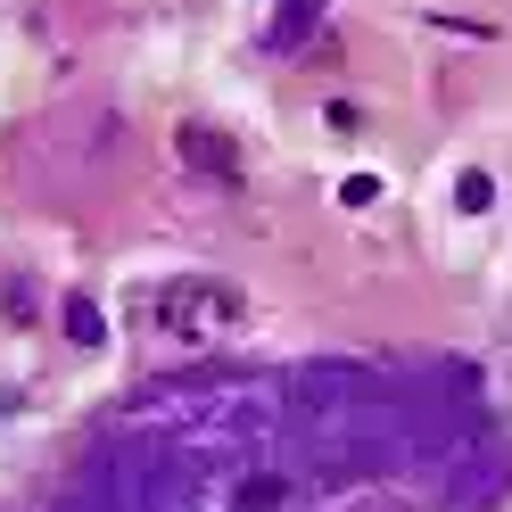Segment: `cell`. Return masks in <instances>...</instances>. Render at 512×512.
<instances>
[{"label": "cell", "instance_id": "7a4b0ae2", "mask_svg": "<svg viewBox=\"0 0 512 512\" xmlns=\"http://www.w3.org/2000/svg\"><path fill=\"white\" fill-rule=\"evenodd\" d=\"M331 0H273V25H265V50H298L314 34V17H323Z\"/></svg>", "mask_w": 512, "mask_h": 512}, {"label": "cell", "instance_id": "5b68a950", "mask_svg": "<svg viewBox=\"0 0 512 512\" xmlns=\"http://www.w3.org/2000/svg\"><path fill=\"white\" fill-rule=\"evenodd\" d=\"M455 199H463V215H488V207H496V174H479V166H471Z\"/></svg>", "mask_w": 512, "mask_h": 512}, {"label": "cell", "instance_id": "8992f818", "mask_svg": "<svg viewBox=\"0 0 512 512\" xmlns=\"http://www.w3.org/2000/svg\"><path fill=\"white\" fill-rule=\"evenodd\" d=\"M380 199V182L372 174H356V182H339V207H372Z\"/></svg>", "mask_w": 512, "mask_h": 512}, {"label": "cell", "instance_id": "6da1fadb", "mask_svg": "<svg viewBox=\"0 0 512 512\" xmlns=\"http://www.w3.org/2000/svg\"><path fill=\"white\" fill-rule=\"evenodd\" d=\"M141 314L157 331H174V339H223L240 323V290L232 281H207V273H182V281H157L141 298Z\"/></svg>", "mask_w": 512, "mask_h": 512}, {"label": "cell", "instance_id": "277c9868", "mask_svg": "<svg viewBox=\"0 0 512 512\" xmlns=\"http://www.w3.org/2000/svg\"><path fill=\"white\" fill-rule=\"evenodd\" d=\"M67 339L75 347H100L108 339V323H100V306H91V298H67Z\"/></svg>", "mask_w": 512, "mask_h": 512}, {"label": "cell", "instance_id": "3957f363", "mask_svg": "<svg viewBox=\"0 0 512 512\" xmlns=\"http://www.w3.org/2000/svg\"><path fill=\"white\" fill-rule=\"evenodd\" d=\"M182 157H190V166H207V174H223V182H240V157H232V141H207L199 124H182Z\"/></svg>", "mask_w": 512, "mask_h": 512}]
</instances>
